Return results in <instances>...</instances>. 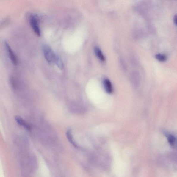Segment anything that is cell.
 Instances as JSON below:
<instances>
[{"label": "cell", "mask_w": 177, "mask_h": 177, "mask_svg": "<svg viewBox=\"0 0 177 177\" xmlns=\"http://www.w3.org/2000/svg\"><path fill=\"white\" fill-rule=\"evenodd\" d=\"M42 49L45 58L48 63L50 64L54 63L57 54L48 46H43Z\"/></svg>", "instance_id": "6da1fadb"}, {"label": "cell", "mask_w": 177, "mask_h": 177, "mask_svg": "<svg viewBox=\"0 0 177 177\" xmlns=\"http://www.w3.org/2000/svg\"><path fill=\"white\" fill-rule=\"evenodd\" d=\"M30 24L35 33L38 37L41 35V31L39 24L38 17L36 15L31 14L29 17Z\"/></svg>", "instance_id": "7a4b0ae2"}, {"label": "cell", "mask_w": 177, "mask_h": 177, "mask_svg": "<svg viewBox=\"0 0 177 177\" xmlns=\"http://www.w3.org/2000/svg\"><path fill=\"white\" fill-rule=\"evenodd\" d=\"M5 46L10 60L14 65H16L18 63V60L15 54L10 48L9 44L6 42H5Z\"/></svg>", "instance_id": "3957f363"}, {"label": "cell", "mask_w": 177, "mask_h": 177, "mask_svg": "<svg viewBox=\"0 0 177 177\" xmlns=\"http://www.w3.org/2000/svg\"><path fill=\"white\" fill-rule=\"evenodd\" d=\"M162 132L164 135L167 138L168 142L169 144L172 147H173L175 143L177 138L175 137L172 134H170L169 132L166 131V130H162Z\"/></svg>", "instance_id": "277c9868"}, {"label": "cell", "mask_w": 177, "mask_h": 177, "mask_svg": "<svg viewBox=\"0 0 177 177\" xmlns=\"http://www.w3.org/2000/svg\"><path fill=\"white\" fill-rule=\"evenodd\" d=\"M104 87L106 93H112L113 91V88L110 81L108 79H105L103 81Z\"/></svg>", "instance_id": "5b68a950"}, {"label": "cell", "mask_w": 177, "mask_h": 177, "mask_svg": "<svg viewBox=\"0 0 177 177\" xmlns=\"http://www.w3.org/2000/svg\"><path fill=\"white\" fill-rule=\"evenodd\" d=\"M15 119L17 123L19 125L24 127L27 131L30 130L31 128L30 126L24 120H23L22 117L20 116H16L15 117Z\"/></svg>", "instance_id": "8992f818"}, {"label": "cell", "mask_w": 177, "mask_h": 177, "mask_svg": "<svg viewBox=\"0 0 177 177\" xmlns=\"http://www.w3.org/2000/svg\"><path fill=\"white\" fill-rule=\"evenodd\" d=\"M54 63L59 69L61 70L63 69L64 65L63 61L60 57L57 54L56 55V57H55Z\"/></svg>", "instance_id": "52a82bcc"}, {"label": "cell", "mask_w": 177, "mask_h": 177, "mask_svg": "<svg viewBox=\"0 0 177 177\" xmlns=\"http://www.w3.org/2000/svg\"><path fill=\"white\" fill-rule=\"evenodd\" d=\"M95 54L99 59L102 61H105L106 58L101 49L98 47H95Z\"/></svg>", "instance_id": "ba28073f"}, {"label": "cell", "mask_w": 177, "mask_h": 177, "mask_svg": "<svg viewBox=\"0 0 177 177\" xmlns=\"http://www.w3.org/2000/svg\"><path fill=\"white\" fill-rule=\"evenodd\" d=\"M156 59L161 62H164L167 60V57L164 54L159 53L155 55Z\"/></svg>", "instance_id": "9c48e42d"}, {"label": "cell", "mask_w": 177, "mask_h": 177, "mask_svg": "<svg viewBox=\"0 0 177 177\" xmlns=\"http://www.w3.org/2000/svg\"><path fill=\"white\" fill-rule=\"evenodd\" d=\"M66 135H67L68 139L69 140V141L71 142L72 144H73L74 146H76L77 145L75 144V143L74 142L73 140L71 130L69 129L68 130L67 133H66Z\"/></svg>", "instance_id": "30bf717a"}, {"label": "cell", "mask_w": 177, "mask_h": 177, "mask_svg": "<svg viewBox=\"0 0 177 177\" xmlns=\"http://www.w3.org/2000/svg\"><path fill=\"white\" fill-rule=\"evenodd\" d=\"M173 20L175 24L177 26V14L175 15L174 17Z\"/></svg>", "instance_id": "8fae6325"}, {"label": "cell", "mask_w": 177, "mask_h": 177, "mask_svg": "<svg viewBox=\"0 0 177 177\" xmlns=\"http://www.w3.org/2000/svg\"><path fill=\"white\" fill-rule=\"evenodd\" d=\"M173 148H175L176 149V150H177V138H176V142H175V143L174 146L173 147Z\"/></svg>", "instance_id": "7c38bea8"}]
</instances>
